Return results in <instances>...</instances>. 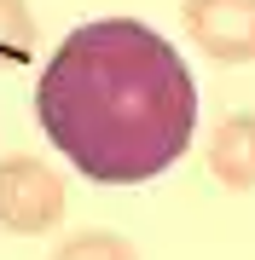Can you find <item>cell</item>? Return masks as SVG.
Wrapping results in <instances>:
<instances>
[{
	"label": "cell",
	"instance_id": "8992f818",
	"mask_svg": "<svg viewBox=\"0 0 255 260\" xmlns=\"http://www.w3.org/2000/svg\"><path fill=\"white\" fill-rule=\"evenodd\" d=\"M35 52V12L29 0H0V70L23 64Z\"/></svg>",
	"mask_w": 255,
	"mask_h": 260
},
{
	"label": "cell",
	"instance_id": "3957f363",
	"mask_svg": "<svg viewBox=\"0 0 255 260\" xmlns=\"http://www.w3.org/2000/svg\"><path fill=\"white\" fill-rule=\"evenodd\" d=\"M191 47L215 64H255V0H180Z\"/></svg>",
	"mask_w": 255,
	"mask_h": 260
},
{
	"label": "cell",
	"instance_id": "7a4b0ae2",
	"mask_svg": "<svg viewBox=\"0 0 255 260\" xmlns=\"http://www.w3.org/2000/svg\"><path fill=\"white\" fill-rule=\"evenodd\" d=\"M64 179L41 156H0V232L12 237H47L64 220Z\"/></svg>",
	"mask_w": 255,
	"mask_h": 260
},
{
	"label": "cell",
	"instance_id": "6da1fadb",
	"mask_svg": "<svg viewBox=\"0 0 255 260\" xmlns=\"http://www.w3.org/2000/svg\"><path fill=\"white\" fill-rule=\"evenodd\" d=\"M35 121L76 174L145 185L186 156L197 133V81L151 23L99 18L52 47L35 81Z\"/></svg>",
	"mask_w": 255,
	"mask_h": 260
},
{
	"label": "cell",
	"instance_id": "277c9868",
	"mask_svg": "<svg viewBox=\"0 0 255 260\" xmlns=\"http://www.w3.org/2000/svg\"><path fill=\"white\" fill-rule=\"evenodd\" d=\"M209 174L226 191H255V116L232 110L209 133Z\"/></svg>",
	"mask_w": 255,
	"mask_h": 260
},
{
	"label": "cell",
	"instance_id": "5b68a950",
	"mask_svg": "<svg viewBox=\"0 0 255 260\" xmlns=\"http://www.w3.org/2000/svg\"><path fill=\"white\" fill-rule=\"evenodd\" d=\"M52 260H139L133 243L122 232H104V225H87V232H70L52 249Z\"/></svg>",
	"mask_w": 255,
	"mask_h": 260
}]
</instances>
